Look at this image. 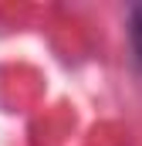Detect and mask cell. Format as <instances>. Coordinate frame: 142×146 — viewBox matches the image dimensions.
Returning <instances> with one entry per match:
<instances>
[{
  "instance_id": "1",
  "label": "cell",
  "mask_w": 142,
  "mask_h": 146,
  "mask_svg": "<svg viewBox=\"0 0 142 146\" xmlns=\"http://www.w3.org/2000/svg\"><path fill=\"white\" fill-rule=\"evenodd\" d=\"M129 41H132V61L142 72V3L129 7Z\"/></svg>"
}]
</instances>
